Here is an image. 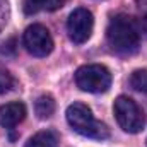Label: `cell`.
Here are the masks:
<instances>
[{
	"label": "cell",
	"mask_w": 147,
	"mask_h": 147,
	"mask_svg": "<svg viewBox=\"0 0 147 147\" xmlns=\"http://www.w3.org/2000/svg\"><path fill=\"white\" fill-rule=\"evenodd\" d=\"M26 147H60L58 146V135L51 130H43L38 132L36 135H33Z\"/></svg>",
	"instance_id": "obj_9"
},
{
	"label": "cell",
	"mask_w": 147,
	"mask_h": 147,
	"mask_svg": "<svg viewBox=\"0 0 147 147\" xmlns=\"http://www.w3.org/2000/svg\"><path fill=\"white\" fill-rule=\"evenodd\" d=\"M75 84L86 92L92 94L106 92L111 86V74L105 65L98 63L82 65L75 72Z\"/></svg>",
	"instance_id": "obj_3"
},
{
	"label": "cell",
	"mask_w": 147,
	"mask_h": 147,
	"mask_svg": "<svg viewBox=\"0 0 147 147\" xmlns=\"http://www.w3.org/2000/svg\"><path fill=\"white\" fill-rule=\"evenodd\" d=\"M34 111H36L38 118L45 120V118H50L53 113H55V99L50 96V94H43L39 96L34 103Z\"/></svg>",
	"instance_id": "obj_10"
},
{
	"label": "cell",
	"mask_w": 147,
	"mask_h": 147,
	"mask_svg": "<svg viewBox=\"0 0 147 147\" xmlns=\"http://www.w3.org/2000/svg\"><path fill=\"white\" fill-rule=\"evenodd\" d=\"M24 46L34 57H46L53 50V38L41 24H33L24 31Z\"/></svg>",
	"instance_id": "obj_6"
},
{
	"label": "cell",
	"mask_w": 147,
	"mask_h": 147,
	"mask_svg": "<svg viewBox=\"0 0 147 147\" xmlns=\"http://www.w3.org/2000/svg\"><path fill=\"white\" fill-rule=\"evenodd\" d=\"M92 28H94V17L87 9H75L69 16L67 33L74 43L77 45L86 43L92 34Z\"/></svg>",
	"instance_id": "obj_5"
},
{
	"label": "cell",
	"mask_w": 147,
	"mask_h": 147,
	"mask_svg": "<svg viewBox=\"0 0 147 147\" xmlns=\"http://www.w3.org/2000/svg\"><path fill=\"white\" fill-rule=\"evenodd\" d=\"M65 0H24L22 9L28 16L36 14L39 10H57L63 5Z\"/></svg>",
	"instance_id": "obj_8"
},
{
	"label": "cell",
	"mask_w": 147,
	"mask_h": 147,
	"mask_svg": "<svg viewBox=\"0 0 147 147\" xmlns=\"http://www.w3.org/2000/svg\"><path fill=\"white\" fill-rule=\"evenodd\" d=\"M106 39L111 50L116 51L118 55H132L139 50L140 31L132 17L125 14H118L111 17L106 28Z\"/></svg>",
	"instance_id": "obj_1"
},
{
	"label": "cell",
	"mask_w": 147,
	"mask_h": 147,
	"mask_svg": "<svg viewBox=\"0 0 147 147\" xmlns=\"http://www.w3.org/2000/svg\"><path fill=\"white\" fill-rule=\"evenodd\" d=\"M67 121L74 132H77L82 137L94 139V140H105L110 137L108 127L98 121L91 108L82 103H74L67 108Z\"/></svg>",
	"instance_id": "obj_2"
},
{
	"label": "cell",
	"mask_w": 147,
	"mask_h": 147,
	"mask_svg": "<svg viewBox=\"0 0 147 147\" xmlns=\"http://www.w3.org/2000/svg\"><path fill=\"white\" fill-rule=\"evenodd\" d=\"M128 82H130L132 89H135L137 92L147 94V70L146 69H139V70L132 72Z\"/></svg>",
	"instance_id": "obj_11"
},
{
	"label": "cell",
	"mask_w": 147,
	"mask_h": 147,
	"mask_svg": "<svg viewBox=\"0 0 147 147\" xmlns=\"http://www.w3.org/2000/svg\"><path fill=\"white\" fill-rule=\"evenodd\" d=\"M115 116L118 125L128 134H139L146 125V116L139 105L128 96H120L115 101Z\"/></svg>",
	"instance_id": "obj_4"
},
{
	"label": "cell",
	"mask_w": 147,
	"mask_h": 147,
	"mask_svg": "<svg viewBox=\"0 0 147 147\" xmlns=\"http://www.w3.org/2000/svg\"><path fill=\"white\" fill-rule=\"evenodd\" d=\"M9 9H7V3L3 2V0H0V31H2V28L5 26V22H7V12Z\"/></svg>",
	"instance_id": "obj_13"
},
{
	"label": "cell",
	"mask_w": 147,
	"mask_h": 147,
	"mask_svg": "<svg viewBox=\"0 0 147 147\" xmlns=\"http://www.w3.org/2000/svg\"><path fill=\"white\" fill-rule=\"evenodd\" d=\"M14 84H16V80H14V77L10 74L5 72V70H0V96L9 92V91H12Z\"/></svg>",
	"instance_id": "obj_12"
},
{
	"label": "cell",
	"mask_w": 147,
	"mask_h": 147,
	"mask_svg": "<svg viewBox=\"0 0 147 147\" xmlns=\"http://www.w3.org/2000/svg\"><path fill=\"white\" fill-rule=\"evenodd\" d=\"M26 118V106L19 101L0 106V127L14 128Z\"/></svg>",
	"instance_id": "obj_7"
}]
</instances>
